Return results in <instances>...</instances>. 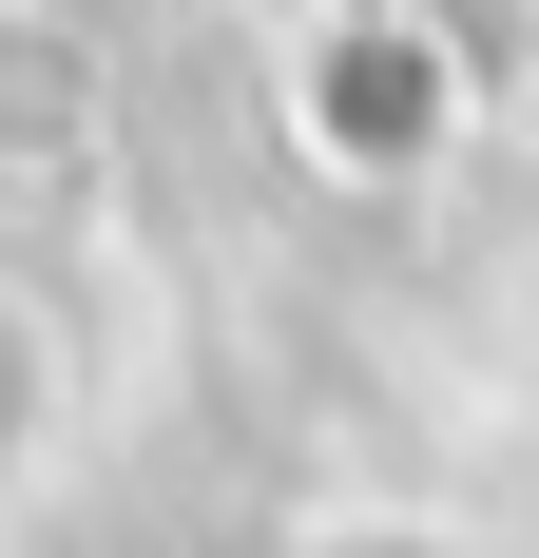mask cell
<instances>
[{
	"instance_id": "cell-1",
	"label": "cell",
	"mask_w": 539,
	"mask_h": 558,
	"mask_svg": "<svg viewBox=\"0 0 539 558\" xmlns=\"http://www.w3.org/2000/svg\"><path fill=\"white\" fill-rule=\"evenodd\" d=\"M289 558H463V539H424V520H309Z\"/></svg>"
}]
</instances>
